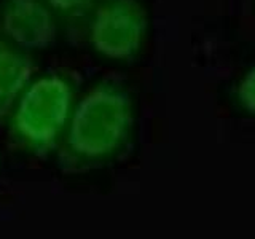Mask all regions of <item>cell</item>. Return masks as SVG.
<instances>
[{
    "mask_svg": "<svg viewBox=\"0 0 255 239\" xmlns=\"http://www.w3.org/2000/svg\"><path fill=\"white\" fill-rule=\"evenodd\" d=\"M61 34L45 0H0V35L29 53L48 50Z\"/></svg>",
    "mask_w": 255,
    "mask_h": 239,
    "instance_id": "277c9868",
    "label": "cell"
},
{
    "mask_svg": "<svg viewBox=\"0 0 255 239\" xmlns=\"http://www.w3.org/2000/svg\"><path fill=\"white\" fill-rule=\"evenodd\" d=\"M148 32V13L140 0H99L83 40L102 59L131 62L143 51Z\"/></svg>",
    "mask_w": 255,
    "mask_h": 239,
    "instance_id": "3957f363",
    "label": "cell"
},
{
    "mask_svg": "<svg viewBox=\"0 0 255 239\" xmlns=\"http://www.w3.org/2000/svg\"><path fill=\"white\" fill-rule=\"evenodd\" d=\"M135 106L126 85L114 78L93 83L78 96L54 159L64 174L106 169L131 150Z\"/></svg>",
    "mask_w": 255,
    "mask_h": 239,
    "instance_id": "6da1fadb",
    "label": "cell"
},
{
    "mask_svg": "<svg viewBox=\"0 0 255 239\" xmlns=\"http://www.w3.org/2000/svg\"><path fill=\"white\" fill-rule=\"evenodd\" d=\"M233 96L239 110L255 117V64L238 80Z\"/></svg>",
    "mask_w": 255,
    "mask_h": 239,
    "instance_id": "52a82bcc",
    "label": "cell"
},
{
    "mask_svg": "<svg viewBox=\"0 0 255 239\" xmlns=\"http://www.w3.org/2000/svg\"><path fill=\"white\" fill-rule=\"evenodd\" d=\"M59 22L61 32L72 42L83 40L86 22L99 0H45Z\"/></svg>",
    "mask_w": 255,
    "mask_h": 239,
    "instance_id": "8992f818",
    "label": "cell"
},
{
    "mask_svg": "<svg viewBox=\"0 0 255 239\" xmlns=\"http://www.w3.org/2000/svg\"><path fill=\"white\" fill-rule=\"evenodd\" d=\"M38 74V62L29 53L0 35V124L26 86Z\"/></svg>",
    "mask_w": 255,
    "mask_h": 239,
    "instance_id": "5b68a950",
    "label": "cell"
},
{
    "mask_svg": "<svg viewBox=\"0 0 255 239\" xmlns=\"http://www.w3.org/2000/svg\"><path fill=\"white\" fill-rule=\"evenodd\" d=\"M80 96V78L67 69L37 74L5 118L6 137L21 155L54 158Z\"/></svg>",
    "mask_w": 255,
    "mask_h": 239,
    "instance_id": "7a4b0ae2",
    "label": "cell"
}]
</instances>
